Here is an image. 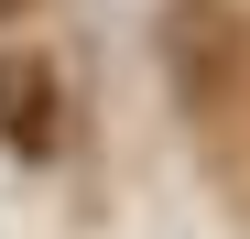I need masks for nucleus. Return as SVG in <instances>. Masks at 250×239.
<instances>
[{"label": "nucleus", "mask_w": 250, "mask_h": 239, "mask_svg": "<svg viewBox=\"0 0 250 239\" xmlns=\"http://www.w3.org/2000/svg\"><path fill=\"white\" fill-rule=\"evenodd\" d=\"M55 131H65L55 65L44 55H0V141H11V152H55Z\"/></svg>", "instance_id": "1"}]
</instances>
